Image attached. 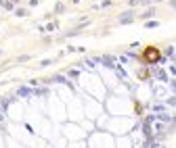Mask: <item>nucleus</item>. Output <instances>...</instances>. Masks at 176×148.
Segmentation results:
<instances>
[{
  "instance_id": "423d86ee",
  "label": "nucleus",
  "mask_w": 176,
  "mask_h": 148,
  "mask_svg": "<svg viewBox=\"0 0 176 148\" xmlns=\"http://www.w3.org/2000/svg\"><path fill=\"white\" fill-rule=\"evenodd\" d=\"M157 77H159V79H168V75H166L163 71H157Z\"/></svg>"
},
{
  "instance_id": "f257e3e1",
  "label": "nucleus",
  "mask_w": 176,
  "mask_h": 148,
  "mask_svg": "<svg viewBox=\"0 0 176 148\" xmlns=\"http://www.w3.org/2000/svg\"><path fill=\"white\" fill-rule=\"evenodd\" d=\"M143 57H145V61H149V63H157V61L162 58V54L157 52V48H153V46H151V48L145 50V54H143Z\"/></svg>"
},
{
  "instance_id": "0eeeda50",
  "label": "nucleus",
  "mask_w": 176,
  "mask_h": 148,
  "mask_svg": "<svg viewBox=\"0 0 176 148\" xmlns=\"http://www.w3.org/2000/svg\"><path fill=\"white\" fill-rule=\"evenodd\" d=\"M168 102H170V104H172V106H176V98H170Z\"/></svg>"
},
{
  "instance_id": "39448f33",
  "label": "nucleus",
  "mask_w": 176,
  "mask_h": 148,
  "mask_svg": "<svg viewBox=\"0 0 176 148\" xmlns=\"http://www.w3.org/2000/svg\"><path fill=\"white\" fill-rule=\"evenodd\" d=\"M151 0H132V4H149Z\"/></svg>"
},
{
  "instance_id": "6e6552de",
  "label": "nucleus",
  "mask_w": 176,
  "mask_h": 148,
  "mask_svg": "<svg viewBox=\"0 0 176 148\" xmlns=\"http://www.w3.org/2000/svg\"><path fill=\"white\" fill-rule=\"evenodd\" d=\"M0 123H4V115L0 113Z\"/></svg>"
},
{
  "instance_id": "7ed1b4c3",
  "label": "nucleus",
  "mask_w": 176,
  "mask_h": 148,
  "mask_svg": "<svg viewBox=\"0 0 176 148\" xmlns=\"http://www.w3.org/2000/svg\"><path fill=\"white\" fill-rule=\"evenodd\" d=\"M17 94H19V96H29V94H34V92L29 90V88H21V90H17Z\"/></svg>"
},
{
  "instance_id": "1a4fd4ad",
  "label": "nucleus",
  "mask_w": 176,
  "mask_h": 148,
  "mask_svg": "<svg viewBox=\"0 0 176 148\" xmlns=\"http://www.w3.org/2000/svg\"><path fill=\"white\" fill-rule=\"evenodd\" d=\"M170 4H172V7H174V8H176V0H172V2H170Z\"/></svg>"
},
{
  "instance_id": "20e7f679",
  "label": "nucleus",
  "mask_w": 176,
  "mask_h": 148,
  "mask_svg": "<svg viewBox=\"0 0 176 148\" xmlns=\"http://www.w3.org/2000/svg\"><path fill=\"white\" fill-rule=\"evenodd\" d=\"M8 106V98H2L0 100V109H7Z\"/></svg>"
},
{
  "instance_id": "f03ea898",
  "label": "nucleus",
  "mask_w": 176,
  "mask_h": 148,
  "mask_svg": "<svg viewBox=\"0 0 176 148\" xmlns=\"http://www.w3.org/2000/svg\"><path fill=\"white\" fill-rule=\"evenodd\" d=\"M132 17H134L132 13H124V15L120 17V21H122V23H130V21H132Z\"/></svg>"
},
{
  "instance_id": "9d476101",
  "label": "nucleus",
  "mask_w": 176,
  "mask_h": 148,
  "mask_svg": "<svg viewBox=\"0 0 176 148\" xmlns=\"http://www.w3.org/2000/svg\"><path fill=\"white\" fill-rule=\"evenodd\" d=\"M172 86H174V92H176V81H174V84H172Z\"/></svg>"
}]
</instances>
